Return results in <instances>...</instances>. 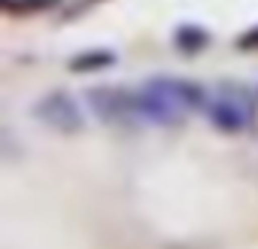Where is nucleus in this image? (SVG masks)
<instances>
[{
    "mask_svg": "<svg viewBox=\"0 0 258 249\" xmlns=\"http://www.w3.org/2000/svg\"><path fill=\"white\" fill-rule=\"evenodd\" d=\"M46 125H52V128H61V131H79L82 128V115L76 109V103L67 97V94H49L37 103L34 109Z\"/></svg>",
    "mask_w": 258,
    "mask_h": 249,
    "instance_id": "obj_1",
    "label": "nucleus"
},
{
    "mask_svg": "<svg viewBox=\"0 0 258 249\" xmlns=\"http://www.w3.org/2000/svg\"><path fill=\"white\" fill-rule=\"evenodd\" d=\"M158 88H164V94H170L173 103H188V106H201L204 103V88L182 82V79H170V82H155Z\"/></svg>",
    "mask_w": 258,
    "mask_h": 249,
    "instance_id": "obj_2",
    "label": "nucleus"
},
{
    "mask_svg": "<svg viewBox=\"0 0 258 249\" xmlns=\"http://www.w3.org/2000/svg\"><path fill=\"white\" fill-rule=\"evenodd\" d=\"M213 121L219 125V128L237 131V128H243V125H246V115H243L240 106H234V103H228V100H219V103L213 106Z\"/></svg>",
    "mask_w": 258,
    "mask_h": 249,
    "instance_id": "obj_3",
    "label": "nucleus"
},
{
    "mask_svg": "<svg viewBox=\"0 0 258 249\" xmlns=\"http://www.w3.org/2000/svg\"><path fill=\"white\" fill-rule=\"evenodd\" d=\"M176 43H179L185 52H198L201 46H207V34H204L201 28H191V25H185V28L176 34Z\"/></svg>",
    "mask_w": 258,
    "mask_h": 249,
    "instance_id": "obj_4",
    "label": "nucleus"
},
{
    "mask_svg": "<svg viewBox=\"0 0 258 249\" xmlns=\"http://www.w3.org/2000/svg\"><path fill=\"white\" fill-rule=\"evenodd\" d=\"M106 64H112V55H109V52H100V55H82V58L70 61V67H73V70H88V67H106Z\"/></svg>",
    "mask_w": 258,
    "mask_h": 249,
    "instance_id": "obj_5",
    "label": "nucleus"
},
{
    "mask_svg": "<svg viewBox=\"0 0 258 249\" xmlns=\"http://www.w3.org/2000/svg\"><path fill=\"white\" fill-rule=\"evenodd\" d=\"M249 43H258V34H252L249 40H240V46H249Z\"/></svg>",
    "mask_w": 258,
    "mask_h": 249,
    "instance_id": "obj_6",
    "label": "nucleus"
}]
</instances>
